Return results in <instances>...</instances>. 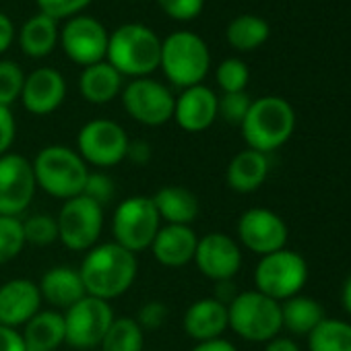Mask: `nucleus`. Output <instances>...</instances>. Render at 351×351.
<instances>
[{"label":"nucleus","mask_w":351,"mask_h":351,"mask_svg":"<svg viewBox=\"0 0 351 351\" xmlns=\"http://www.w3.org/2000/svg\"><path fill=\"white\" fill-rule=\"evenodd\" d=\"M136 273V254L116 242L95 244L91 250H87L79 269L85 293L106 302L124 295L132 287Z\"/></svg>","instance_id":"obj_1"},{"label":"nucleus","mask_w":351,"mask_h":351,"mask_svg":"<svg viewBox=\"0 0 351 351\" xmlns=\"http://www.w3.org/2000/svg\"><path fill=\"white\" fill-rule=\"evenodd\" d=\"M240 128L248 149L269 155L291 138L295 130V112L287 99L265 95L252 99Z\"/></svg>","instance_id":"obj_2"},{"label":"nucleus","mask_w":351,"mask_h":351,"mask_svg":"<svg viewBox=\"0 0 351 351\" xmlns=\"http://www.w3.org/2000/svg\"><path fill=\"white\" fill-rule=\"evenodd\" d=\"M161 40L143 23H124L108 40L106 60L122 77H149L159 69Z\"/></svg>","instance_id":"obj_3"},{"label":"nucleus","mask_w":351,"mask_h":351,"mask_svg":"<svg viewBox=\"0 0 351 351\" xmlns=\"http://www.w3.org/2000/svg\"><path fill=\"white\" fill-rule=\"evenodd\" d=\"M32 165L36 184L50 197L69 201L83 195L89 165L83 161L77 149L66 145H48L36 155Z\"/></svg>","instance_id":"obj_4"},{"label":"nucleus","mask_w":351,"mask_h":351,"mask_svg":"<svg viewBox=\"0 0 351 351\" xmlns=\"http://www.w3.org/2000/svg\"><path fill=\"white\" fill-rule=\"evenodd\" d=\"M159 69L180 89L201 85L211 69V52L205 40L193 32H173L161 40Z\"/></svg>","instance_id":"obj_5"},{"label":"nucleus","mask_w":351,"mask_h":351,"mask_svg":"<svg viewBox=\"0 0 351 351\" xmlns=\"http://www.w3.org/2000/svg\"><path fill=\"white\" fill-rule=\"evenodd\" d=\"M230 328L252 343H269L279 337L281 324V302L252 289L240 291L228 306Z\"/></svg>","instance_id":"obj_6"},{"label":"nucleus","mask_w":351,"mask_h":351,"mask_svg":"<svg viewBox=\"0 0 351 351\" xmlns=\"http://www.w3.org/2000/svg\"><path fill=\"white\" fill-rule=\"evenodd\" d=\"M159 228H161V219L157 215L153 199L145 195L124 199L116 207L112 217L114 242L130 250L132 254L151 248Z\"/></svg>","instance_id":"obj_7"},{"label":"nucleus","mask_w":351,"mask_h":351,"mask_svg":"<svg viewBox=\"0 0 351 351\" xmlns=\"http://www.w3.org/2000/svg\"><path fill=\"white\" fill-rule=\"evenodd\" d=\"M306 281H308L306 258L287 248L261 256L254 269L256 291L277 302H285L298 295L304 289Z\"/></svg>","instance_id":"obj_8"},{"label":"nucleus","mask_w":351,"mask_h":351,"mask_svg":"<svg viewBox=\"0 0 351 351\" xmlns=\"http://www.w3.org/2000/svg\"><path fill=\"white\" fill-rule=\"evenodd\" d=\"M64 343L77 351H89L101 345L106 332L114 322L110 302L85 295L73 304L64 314Z\"/></svg>","instance_id":"obj_9"},{"label":"nucleus","mask_w":351,"mask_h":351,"mask_svg":"<svg viewBox=\"0 0 351 351\" xmlns=\"http://www.w3.org/2000/svg\"><path fill=\"white\" fill-rule=\"evenodd\" d=\"M126 130L108 118H95L81 126L77 134V153L87 165L112 167L126 159L128 151Z\"/></svg>","instance_id":"obj_10"},{"label":"nucleus","mask_w":351,"mask_h":351,"mask_svg":"<svg viewBox=\"0 0 351 351\" xmlns=\"http://www.w3.org/2000/svg\"><path fill=\"white\" fill-rule=\"evenodd\" d=\"M58 223V240L75 252L91 250L104 228V209L91 199L79 195L75 199L64 201L56 215Z\"/></svg>","instance_id":"obj_11"},{"label":"nucleus","mask_w":351,"mask_h":351,"mask_svg":"<svg viewBox=\"0 0 351 351\" xmlns=\"http://www.w3.org/2000/svg\"><path fill=\"white\" fill-rule=\"evenodd\" d=\"M120 97L126 114L138 124L161 126L173 116L176 97L163 83L155 79H132L126 87H122Z\"/></svg>","instance_id":"obj_12"},{"label":"nucleus","mask_w":351,"mask_h":351,"mask_svg":"<svg viewBox=\"0 0 351 351\" xmlns=\"http://www.w3.org/2000/svg\"><path fill=\"white\" fill-rule=\"evenodd\" d=\"M36 173L27 157L7 153L0 157V215L19 217L36 197Z\"/></svg>","instance_id":"obj_13"},{"label":"nucleus","mask_w":351,"mask_h":351,"mask_svg":"<svg viewBox=\"0 0 351 351\" xmlns=\"http://www.w3.org/2000/svg\"><path fill=\"white\" fill-rule=\"evenodd\" d=\"M108 40L110 34L106 32L104 23L89 15L66 19L58 34V44L62 46L64 54L83 69L106 60Z\"/></svg>","instance_id":"obj_14"},{"label":"nucleus","mask_w":351,"mask_h":351,"mask_svg":"<svg viewBox=\"0 0 351 351\" xmlns=\"http://www.w3.org/2000/svg\"><path fill=\"white\" fill-rule=\"evenodd\" d=\"M238 238L254 254L267 256L287 246V223L271 209L252 207L238 219Z\"/></svg>","instance_id":"obj_15"},{"label":"nucleus","mask_w":351,"mask_h":351,"mask_svg":"<svg viewBox=\"0 0 351 351\" xmlns=\"http://www.w3.org/2000/svg\"><path fill=\"white\" fill-rule=\"evenodd\" d=\"M193 261L207 279L215 283L228 281L234 279L242 267V250L232 236L223 232H211L199 238Z\"/></svg>","instance_id":"obj_16"},{"label":"nucleus","mask_w":351,"mask_h":351,"mask_svg":"<svg viewBox=\"0 0 351 351\" xmlns=\"http://www.w3.org/2000/svg\"><path fill=\"white\" fill-rule=\"evenodd\" d=\"M66 97V81L60 71L42 66L25 77L21 91L23 108L34 116H48L56 112Z\"/></svg>","instance_id":"obj_17"},{"label":"nucleus","mask_w":351,"mask_h":351,"mask_svg":"<svg viewBox=\"0 0 351 351\" xmlns=\"http://www.w3.org/2000/svg\"><path fill=\"white\" fill-rule=\"evenodd\" d=\"M42 293L36 281L19 277L0 287V324L25 326L42 308Z\"/></svg>","instance_id":"obj_18"},{"label":"nucleus","mask_w":351,"mask_h":351,"mask_svg":"<svg viewBox=\"0 0 351 351\" xmlns=\"http://www.w3.org/2000/svg\"><path fill=\"white\" fill-rule=\"evenodd\" d=\"M217 95L207 85L182 89L173 104V120L186 132H203L217 120Z\"/></svg>","instance_id":"obj_19"},{"label":"nucleus","mask_w":351,"mask_h":351,"mask_svg":"<svg viewBox=\"0 0 351 351\" xmlns=\"http://www.w3.org/2000/svg\"><path fill=\"white\" fill-rule=\"evenodd\" d=\"M197 244L199 236L191 226H161L151 244V252L159 265L167 269H180L193 263Z\"/></svg>","instance_id":"obj_20"},{"label":"nucleus","mask_w":351,"mask_h":351,"mask_svg":"<svg viewBox=\"0 0 351 351\" xmlns=\"http://www.w3.org/2000/svg\"><path fill=\"white\" fill-rule=\"evenodd\" d=\"M182 326H184V332L197 343L219 339L230 328L228 306L217 302L215 298L197 300L186 308Z\"/></svg>","instance_id":"obj_21"},{"label":"nucleus","mask_w":351,"mask_h":351,"mask_svg":"<svg viewBox=\"0 0 351 351\" xmlns=\"http://www.w3.org/2000/svg\"><path fill=\"white\" fill-rule=\"evenodd\" d=\"M38 287H40L42 300H46L50 306L64 308V310H69L73 304H77L79 300H83L87 295L79 271L71 269L66 265L48 269L42 275Z\"/></svg>","instance_id":"obj_22"},{"label":"nucleus","mask_w":351,"mask_h":351,"mask_svg":"<svg viewBox=\"0 0 351 351\" xmlns=\"http://www.w3.org/2000/svg\"><path fill=\"white\" fill-rule=\"evenodd\" d=\"M269 176V157L254 149H244L232 157L226 169V182L240 195L258 191Z\"/></svg>","instance_id":"obj_23"},{"label":"nucleus","mask_w":351,"mask_h":351,"mask_svg":"<svg viewBox=\"0 0 351 351\" xmlns=\"http://www.w3.org/2000/svg\"><path fill=\"white\" fill-rule=\"evenodd\" d=\"M151 199L165 226H191L201 211L197 195L184 186H163Z\"/></svg>","instance_id":"obj_24"},{"label":"nucleus","mask_w":351,"mask_h":351,"mask_svg":"<svg viewBox=\"0 0 351 351\" xmlns=\"http://www.w3.org/2000/svg\"><path fill=\"white\" fill-rule=\"evenodd\" d=\"M79 91L89 104H110L122 93V75L108 60L95 62L83 69L79 77Z\"/></svg>","instance_id":"obj_25"},{"label":"nucleus","mask_w":351,"mask_h":351,"mask_svg":"<svg viewBox=\"0 0 351 351\" xmlns=\"http://www.w3.org/2000/svg\"><path fill=\"white\" fill-rule=\"evenodd\" d=\"M21 335L25 351H56L64 343V316L56 310H40Z\"/></svg>","instance_id":"obj_26"},{"label":"nucleus","mask_w":351,"mask_h":351,"mask_svg":"<svg viewBox=\"0 0 351 351\" xmlns=\"http://www.w3.org/2000/svg\"><path fill=\"white\" fill-rule=\"evenodd\" d=\"M326 318L324 308L310 295H293L281 302V324L295 337H308Z\"/></svg>","instance_id":"obj_27"},{"label":"nucleus","mask_w":351,"mask_h":351,"mask_svg":"<svg viewBox=\"0 0 351 351\" xmlns=\"http://www.w3.org/2000/svg\"><path fill=\"white\" fill-rule=\"evenodd\" d=\"M58 34V21L44 13H38L23 23L19 32V46L29 58H44L56 48Z\"/></svg>","instance_id":"obj_28"},{"label":"nucleus","mask_w":351,"mask_h":351,"mask_svg":"<svg viewBox=\"0 0 351 351\" xmlns=\"http://www.w3.org/2000/svg\"><path fill=\"white\" fill-rule=\"evenodd\" d=\"M271 36L269 23L258 15H240L230 21L226 29V40L232 48L240 52H250L261 48Z\"/></svg>","instance_id":"obj_29"},{"label":"nucleus","mask_w":351,"mask_h":351,"mask_svg":"<svg viewBox=\"0 0 351 351\" xmlns=\"http://www.w3.org/2000/svg\"><path fill=\"white\" fill-rule=\"evenodd\" d=\"M310 351H351V322L324 318L308 335Z\"/></svg>","instance_id":"obj_30"},{"label":"nucleus","mask_w":351,"mask_h":351,"mask_svg":"<svg viewBox=\"0 0 351 351\" xmlns=\"http://www.w3.org/2000/svg\"><path fill=\"white\" fill-rule=\"evenodd\" d=\"M99 347L101 351H145V332L134 318L118 316Z\"/></svg>","instance_id":"obj_31"},{"label":"nucleus","mask_w":351,"mask_h":351,"mask_svg":"<svg viewBox=\"0 0 351 351\" xmlns=\"http://www.w3.org/2000/svg\"><path fill=\"white\" fill-rule=\"evenodd\" d=\"M25 244L23 221L19 217L0 215V265H7L17 258Z\"/></svg>","instance_id":"obj_32"},{"label":"nucleus","mask_w":351,"mask_h":351,"mask_svg":"<svg viewBox=\"0 0 351 351\" xmlns=\"http://www.w3.org/2000/svg\"><path fill=\"white\" fill-rule=\"evenodd\" d=\"M23 85L25 75L21 66L13 60H0V106L11 108L17 99H21Z\"/></svg>","instance_id":"obj_33"},{"label":"nucleus","mask_w":351,"mask_h":351,"mask_svg":"<svg viewBox=\"0 0 351 351\" xmlns=\"http://www.w3.org/2000/svg\"><path fill=\"white\" fill-rule=\"evenodd\" d=\"M250 81L248 64L240 58H226L217 66V85L223 93H240L246 91V85Z\"/></svg>","instance_id":"obj_34"},{"label":"nucleus","mask_w":351,"mask_h":351,"mask_svg":"<svg viewBox=\"0 0 351 351\" xmlns=\"http://www.w3.org/2000/svg\"><path fill=\"white\" fill-rule=\"evenodd\" d=\"M23 234H25V242L34 244V246H50L58 240V223L56 217L46 215V213H38L32 215L29 219L23 221Z\"/></svg>","instance_id":"obj_35"},{"label":"nucleus","mask_w":351,"mask_h":351,"mask_svg":"<svg viewBox=\"0 0 351 351\" xmlns=\"http://www.w3.org/2000/svg\"><path fill=\"white\" fill-rule=\"evenodd\" d=\"M252 99L248 97L246 91L240 93H223L217 99V116H221L228 124H236L240 126L250 110Z\"/></svg>","instance_id":"obj_36"},{"label":"nucleus","mask_w":351,"mask_h":351,"mask_svg":"<svg viewBox=\"0 0 351 351\" xmlns=\"http://www.w3.org/2000/svg\"><path fill=\"white\" fill-rule=\"evenodd\" d=\"M114 193H116V186H114V180L110 178L108 173L89 171L85 189H83V197L91 199L93 203H97L104 209L114 199Z\"/></svg>","instance_id":"obj_37"},{"label":"nucleus","mask_w":351,"mask_h":351,"mask_svg":"<svg viewBox=\"0 0 351 351\" xmlns=\"http://www.w3.org/2000/svg\"><path fill=\"white\" fill-rule=\"evenodd\" d=\"M93 0H36L40 7V13L52 17V19H71L81 15L83 9H87Z\"/></svg>","instance_id":"obj_38"},{"label":"nucleus","mask_w":351,"mask_h":351,"mask_svg":"<svg viewBox=\"0 0 351 351\" xmlns=\"http://www.w3.org/2000/svg\"><path fill=\"white\" fill-rule=\"evenodd\" d=\"M157 5L173 21H193L203 13L205 0H157Z\"/></svg>","instance_id":"obj_39"},{"label":"nucleus","mask_w":351,"mask_h":351,"mask_svg":"<svg viewBox=\"0 0 351 351\" xmlns=\"http://www.w3.org/2000/svg\"><path fill=\"white\" fill-rule=\"evenodd\" d=\"M167 314H169V310H167V306L163 302L151 300V302H147V304L141 306V310H138V314H136L134 320L143 328V332L145 330H157L167 320Z\"/></svg>","instance_id":"obj_40"},{"label":"nucleus","mask_w":351,"mask_h":351,"mask_svg":"<svg viewBox=\"0 0 351 351\" xmlns=\"http://www.w3.org/2000/svg\"><path fill=\"white\" fill-rule=\"evenodd\" d=\"M15 134H17V122L11 108L0 106V157L9 153V149L15 143Z\"/></svg>","instance_id":"obj_41"},{"label":"nucleus","mask_w":351,"mask_h":351,"mask_svg":"<svg viewBox=\"0 0 351 351\" xmlns=\"http://www.w3.org/2000/svg\"><path fill=\"white\" fill-rule=\"evenodd\" d=\"M0 351H25L23 335L19 328L0 324Z\"/></svg>","instance_id":"obj_42"},{"label":"nucleus","mask_w":351,"mask_h":351,"mask_svg":"<svg viewBox=\"0 0 351 351\" xmlns=\"http://www.w3.org/2000/svg\"><path fill=\"white\" fill-rule=\"evenodd\" d=\"M126 159H130L134 165H147L151 161V145L145 141H130Z\"/></svg>","instance_id":"obj_43"},{"label":"nucleus","mask_w":351,"mask_h":351,"mask_svg":"<svg viewBox=\"0 0 351 351\" xmlns=\"http://www.w3.org/2000/svg\"><path fill=\"white\" fill-rule=\"evenodd\" d=\"M13 40H15V25L3 11H0V54L11 48Z\"/></svg>","instance_id":"obj_44"},{"label":"nucleus","mask_w":351,"mask_h":351,"mask_svg":"<svg viewBox=\"0 0 351 351\" xmlns=\"http://www.w3.org/2000/svg\"><path fill=\"white\" fill-rule=\"evenodd\" d=\"M240 291L236 289V285H234V279H228V281H217L215 283V300L217 302H221V304H226V306H230L232 304V300L238 295Z\"/></svg>","instance_id":"obj_45"},{"label":"nucleus","mask_w":351,"mask_h":351,"mask_svg":"<svg viewBox=\"0 0 351 351\" xmlns=\"http://www.w3.org/2000/svg\"><path fill=\"white\" fill-rule=\"evenodd\" d=\"M193 351H238L236 345L223 337L219 339H211V341H203V343H197L193 347Z\"/></svg>","instance_id":"obj_46"},{"label":"nucleus","mask_w":351,"mask_h":351,"mask_svg":"<svg viewBox=\"0 0 351 351\" xmlns=\"http://www.w3.org/2000/svg\"><path fill=\"white\" fill-rule=\"evenodd\" d=\"M265 351H302V349L289 337H275L265 345Z\"/></svg>","instance_id":"obj_47"},{"label":"nucleus","mask_w":351,"mask_h":351,"mask_svg":"<svg viewBox=\"0 0 351 351\" xmlns=\"http://www.w3.org/2000/svg\"><path fill=\"white\" fill-rule=\"evenodd\" d=\"M341 300H343V306H345V312L351 316V277L345 281L343 285V291H341Z\"/></svg>","instance_id":"obj_48"}]
</instances>
